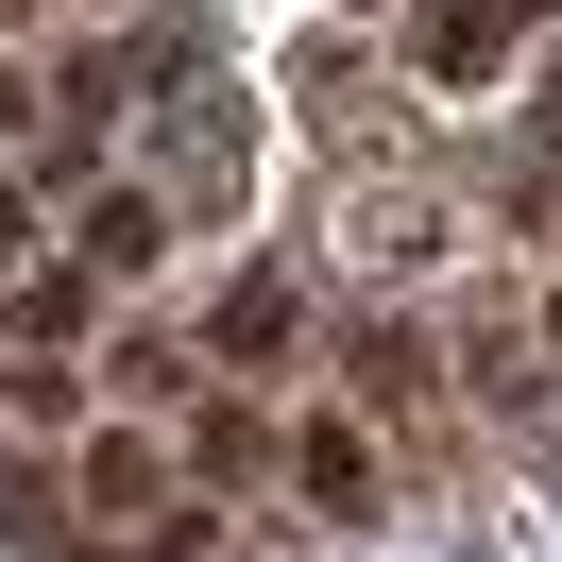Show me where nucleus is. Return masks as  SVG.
I'll list each match as a JSON object with an SVG mask.
<instances>
[{
	"instance_id": "f257e3e1",
	"label": "nucleus",
	"mask_w": 562,
	"mask_h": 562,
	"mask_svg": "<svg viewBox=\"0 0 562 562\" xmlns=\"http://www.w3.org/2000/svg\"><path fill=\"white\" fill-rule=\"evenodd\" d=\"M494 35H512V0H426V69H494Z\"/></svg>"
}]
</instances>
